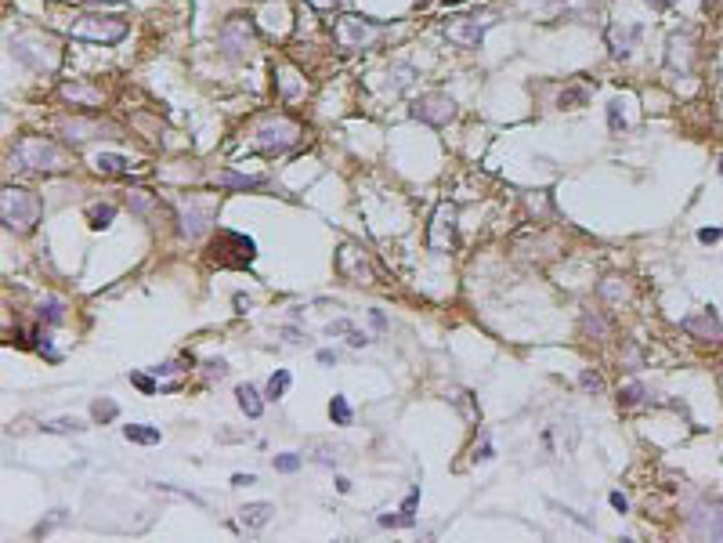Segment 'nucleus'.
<instances>
[{
    "label": "nucleus",
    "mask_w": 723,
    "mask_h": 543,
    "mask_svg": "<svg viewBox=\"0 0 723 543\" xmlns=\"http://www.w3.org/2000/svg\"><path fill=\"white\" fill-rule=\"evenodd\" d=\"M0 214H4L8 228L26 232V228H33L40 221V196L29 192V189H15V185H8L4 196H0Z\"/></svg>",
    "instance_id": "obj_1"
},
{
    "label": "nucleus",
    "mask_w": 723,
    "mask_h": 543,
    "mask_svg": "<svg viewBox=\"0 0 723 543\" xmlns=\"http://www.w3.org/2000/svg\"><path fill=\"white\" fill-rule=\"evenodd\" d=\"M210 258H214V265H221V268H246V265H253V258H257V243L250 236H243V232L221 228Z\"/></svg>",
    "instance_id": "obj_2"
},
{
    "label": "nucleus",
    "mask_w": 723,
    "mask_h": 543,
    "mask_svg": "<svg viewBox=\"0 0 723 543\" xmlns=\"http://www.w3.org/2000/svg\"><path fill=\"white\" fill-rule=\"evenodd\" d=\"M11 160H18V167H26V171H48V174H55V171H62V153L55 149L51 141H44V138H22L15 145V156Z\"/></svg>",
    "instance_id": "obj_3"
},
{
    "label": "nucleus",
    "mask_w": 723,
    "mask_h": 543,
    "mask_svg": "<svg viewBox=\"0 0 723 543\" xmlns=\"http://www.w3.org/2000/svg\"><path fill=\"white\" fill-rule=\"evenodd\" d=\"M178 211H181V232L188 239H199L214 221V199H181Z\"/></svg>",
    "instance_id": "obj_4"
},
{
    "label": "nucleus",
    "mask_w": 723,
    "mask_h": 543,
    "mask_svg": "<svg viewBox=\"0 0 723 543\" xmlns=\"http://www.w3.org/2000/svg\"><path fill=\"white\" fill-rule=\"evenodd\" d=\"M127 33V22L120 18H80L73 26V36H83V40H101V44H113Z\"/></svg>",
    "instance_id": "obj_5"
},
{
    "label": "nucleus",
    "mask_w": 723,
    "mask_h": 543,
    "mask_svg": "<svg viewBox=\"0 0 723 543\" xmlns=\"http://www.w3.org/2000/svg\"><path fill=\"white\" fill-rule=\"evenodd\" d=\"M413 116L423 120V123H434V127H441V123H449L456 116V101L449 94H427V98H420L416 106H413Z\"/></svg>",
    "instance_id": "obj_6"
},
{
    "label": "nucleus",
    "mask_w": 723,
    "mask_h": 543,
    "mask_svg": "<svg viewBox=\"0 0 723 543\" xmlns=\"http://www.w3.org/2000/svg\"><path fill=\"white\" fill-rule=\"evenodd\" d=\"M488 26H492V18H481L478 22V15H466V18H456L452 26H445V33H449V40H456L459 48H478L485 40Z\"/></svg>",
    "instance_id": "obj_7"
},
{
    "label": "nucleus",
    "mask_w": 723,
    "mask_h": 543,
    "mask_svg": "<svg viewBox=\"0 0 723 543\" xmlns=\"http://www.w3.org/2000/svg\"><path fill=\"white\" fill-rule=\"evenodd\" d=\"M253 44V29L243 22V18H231V22L221 26V48L228 58H243Z\"/></svg>",
    "instance_id": "obj_8"
},
{
    "label": "nucleus",
    "mask_w": 723,
    "mask_h": 543,
    "mask_svg": "<svg viewBox=\"0 0 723 543\" xmlns=\"http://www.w3.org/2000/svg\"><path fill=\"white\" fill-rule=\"evenodd\" d=\"M293 141H296V123H289V120L264 123V127L257 131V145H261V149H275V153H282V149H289Z\"/></svg>",
    "instance_id": "obj_9"
},
{
    "label": "nucleus",
    "mask_w": 723,
    "mask_h": 543,
    "mask_svg": "<svg viewBox=\"0 0 723 543\" xmlns=\"http://www.w3.org/2000/svg\"><path fill=\"white\" fill-rule=\"evenodd\" d=\"M691 533L709 536V540H723V507H698L691 514Z\"/></svg>",
    "instance_id": "obj_10"
},
{
    "label": "nucleus",
    "mask_w": 723,
    "mask_h": 543,
    "mask_svg": "<svg viewBox=\"0 0 723 543\" xmlns=\"http://www.w3.org/2000/svg\"><path fill=\"white\" fill-rule=\"evenodd\" d=\"M456 236H452V211L449 206H441V211L434 214V228H431V246L438 250V254H445V250H452Z\"/></svg>",
    "instance_id": "obj_11"
},
{
    "label": "nucleus",
    "mask_w": 723,
    "mask_h": 543,
    "mask_svg": "<svg viewBox=\"0 0 723 543\" xmlns=\"http://www.w3.org/2000/svg\"><path fill=\"white\" fill-rule=\"evenodd\" d=\"M684 326L691 330V333H698V337H720L723 333V326H720V319L713 316V311L706 308L701 316H691V319H684Z\"/></svg>",
    "instance_id": "obj_12"
},
{
    "label": "nucleus",
    "mask_w": 723,
    "mask_h": 543,
    "mask_svg": "<svg viewBox=\"0 0 723 543\" xmlns=\"http://www.w3.org/2000/svg\"><path fill=\"white\" fill-rule=\"evenodd\" d=\"M271 514H275L271 504H246V507H239V521H243L246 529H261V526H268Z\"/></svg>",
    "instance_id": "obj_13"
},
{
    "label": "nucleus",
    "mask_w": 723,
    "mask_h": 543,
    "mask_svg": "<svg viewBox=\"0 0 723 543\" xmlns=\"http://www.w3.org/2000/svg\"><path fill=\"white\" fill-rule=\"evenodd\" d=\"M62 131H66V138H73V141H87V138H94L101 127L94 120H66L62 123Z\"/></svg>",
    "instance_id": "obj_14"
},
{
    "label": "nucleus",
    "mask_w": 723,
    "mask_h": 543,
    "mask_svg": "<svg viewBox=\"0 0 723 543\" xmlns=\"http://www.w3.org/2000/svg\"><path fill=\"white\" fill-rule=\"evenodd\" d=\"M236 395H239V406H243L246 416H253V421H257V416L264 413V402H261V395H257V388H253V384H243Z\"/></svg>",
    "instance_id": "obj_15"
},
{
    "label": "nucleus",
    "mask_w": 723,
    "mask_h": 543,
    "mask_svg": "<svg viewBox=\"0 0 723 543\" xmlns=\"http://www.w3.org/2000/svg\"><path fill=\"white\" fill-rule=\"evenodd\" d=\"M608 36H611V55H615V58H626V55H629V44H633L636 36H640V26H629L626 33L611 29Z\"/></svg>",
    "instance_id": "obj_16"
},
{
    "label": "nucleus",
    "mask_w": 723,
    "mask_h": 543,
    "mask_svg": "<svg viewBox=\"0 0 723 543\" xmlns=\"http://www.w3.org/2000/svg\"><path fill=\"white\" fill-rule=\"evenodd\" d=\"M123 435L131 438V442H141V446H156L159 442V428H148V424H127Z\"/></svg>",
    "instance_id": "obj_17"
},
{
    "label": "nucleus",
    "mask_w": 723,
    "mask_h": 543,
    "mask_svg": "<svg viewBox=\"0 0 723 543\" xmlns=\"http://www.w3.org/2000/svg\"><path fill=\"white\" fill-rule=\"evenodd\" d=\"M217 185H224V189H261V178H246V174H236V171H221V174H217Z\"/></svg>",
    "instance_id": "obj_18"
},
{
    "label": "nucleus",
    "mask_w": 723,
    "mask_h": 543,
    "mask_svg": "<svg viewBox=\"0 0 723 543\" xmlns=\"http://www.w3.org/2000/svg\"><path fill=\"white\" fill-rule=\"evenodd\" d=\"M94 167H98L101 174H123L131 163H127L123 156H116V153H98V156H94Z\"/></svg>",
    "instance_id": "obj_19"
},
{
    "label": "nucleus",
    "mask_w": 723,
    "mask_h": 543,
    "mask_svg": "<svg viewBox=\"0 0 723 543\" xmlns=\"http://www.w3.org/2000/svg\"><path fill=\"white\" fill-rule=\"evenodd\" d=\"M329 416H333V424H351V402L344 399V395H333V402H329Z\"/></svg>",
    "instance_id": "obj_20"
},
{
    "label": "nucleus",
    "mask_w": 723,
    "mask_h": 543,
    "mask_svg": "<svg viewBox=\"0 0 723 543\" xmlns=\"http://www.w3.org/2000/svg\"><path fill=\"white\" fill-rule=\"evenodd\" d=\"M289 381H293L289 373H286V369H279V373H275V377L268 381V395H264V399H282L286 388H289Z\"/></svg>",
    "instance_id": "obj_21"
},
{
    "label": "nucleus",
    "mask_w": 723,
    "mask_h": 543,
    "mask_svg": "<svg viewBox=\"0 0 723 543\" xmlns=\"http://www.w3.org/2000/svg\"><path fill=\"white\" fill-rule=\"evenodd\" d=\"M113 218H116V206H113V203L94 206V211H91V225H94V228H109V225H113Z\"/></svg>",
    "instance_id": "obj_22"
},
{
    "label": "nucleus",
    "mask_w": 723,
    "mask_h": 543,
    "mask_svg": "<svg viewBox=\"0 0 723 543\" xmlns=\"http://www.w3.org/2000/svg\"><path fill=\"white\" fill-rule=\"evenodd\" d=\"M91 413H94V421H116L120 406H116V402H109V399H98V402L91 406Z\"/></svg>",
    "instance_id": "obj_23"
},
{
    "label": "nucleus",
    "mask_w": 723,
    "mask_h": 543,
    "mask_svg": "<svg viewBox=\"0 0 723 543\" xmlns=\"http://www.w3.org/2000/svg\"><path fill=\"white\" fill-rule=\"evenodd\" d=\"M416 521V514H409V511H401V514H380V526L384 529H401V526H413Z\"/></svg>",
    "instance_id": "obj_24"
},
{
    "label": "nucleus",
    "mask_w": 723,
    "mask_h": 543,
    "mask_svg": "<svg viewBox=\"0 0 723 543\" xmlns=\"http://www.w3.org/2000/svg\"><path fill=\"white\" fill-rule=\"evenodd\" d=\"M296 467H301V453H279V456H275V471L293 474Z\"/></svg>",
    "instance_id": "obj_25"
},
{
    "label": "nucleus",
    "mask_w": 723,
    "mask_h": 543,
    "mask_svg": "<svg viewBox=\"0 0 723 543\" xmlns=\"http://www.w3.org/2000/svg\"><path fill=\"white\" fill-rule=\"evenodd\" d=\"M640 399H644V384H636V381L626 384V388L619 391V402H622V406H636Z\"/></svg>",
    "instance_id": "obj_26"
},
{
    "label": "nucleus",
    "mask_w": 723,
    "mask_h": 543,
    "mask_svg": "<svg viewBox=\"0 0 723 543\" xmlns=\"http://www.w3.org/2000/svg\"><path fill=\"white\" fill-rule=\"evenodd\" d=\"M40 319H48V323H62V319H66V311H62V301L40 304Z\"/></svg>",
    "instance_id": "obj_27"
},
{
    "label": "nucleus",
    "mask_w": 723,
    "mask_h": 543,
    "mask_svg": "<svg viewBox=\"0 0 723 543\" xmlns=\"http://www.w3.org/2000/svg\"><path fill=\"white\" fill-rule=\"evenodd\" d=\"M83 428H87V424L69 421V416H66V421H51V424H44V431H83Z\"/></svg>",
    "instance_id": "obj_28"
},
{
    "label": "nucleus",
    "mask_w": 723,
    "mask_h": 543,
    "mask_svg": "<svg viewBox=\"0 0 723 543\" xmlns=\"http://www.w3.org/2000/svg\"><path fill=\"white\" fill-rule=\"evenodd\" d=\"M579 384H582L586 391H601V388H604V384H601V377H597V373H589V369H582V373H579Z\"/></svg>",
    "instance_id": "obj_29"
},
{
    "label": "nucleus",
    "mask_w": 723,
    "mask_h": 543,
    "mask_svg": "<svg viewBox=\"0 0 723 543\" xmlns=\"http://www.w3.org/2000/svg\"><path fill=\"white\" fill-rule=\"evenodd\" d=\"M62 94H66V98H87V101H98V94L87 91V87H62Z\"/></svg>",
    "instance_id": "obj_30"
},
{
    "label": "nucleus",
    "mask_w": 723,
    "mask_h": 543,
    "mask_svg": "<svg viewBox=\"0 0 723 543\" xmlns=\"http://www.w3.org/2000/svg\"><path fill=\"white\" fill-rule=\"evenodd\" d=\"M131 381L145 391V395H156V384H152V377H145V373H131Z\"/></svg>",
    "instance_id": "obj_31"
},
{
    "label": "nucleus",
    "mask_w": 723,
    "mask_h": 543,
    "mask_svg": "<svg viewBox=\"0 0 723 543\" xmlns=\"http://www.w3.org/2000/svg\"><path fill=\"white\" fill-rule=\"evenodd\" d=\"M608 120H611V127L619 131V127H626V120H622V113H619V101H611V109H608Z\"/></svg>",
    "instance_id": "obj_32"
},
{
    "label": "nucleus",
    "mask_w": 723,
    "mask_h": 543,
    "mask_svg": "<svg viewBox=\"0 0 723 543\" xmlns=\"http://www.w3.org/2000/svg\"><path fill=\"white\" fill-rule=\"evenodd\" d=\"M206 373H210V377H224L228 366H224L221 359H210V362H206Z\"/></svg>",
    "instance_id": "obj_33"
},
{
    "label": "nucleus",
    "mask_w": 723,
    "mask_h": 543,
    "mask_svg": "<svg viewBox=\"0 0 723 543\" xmlns=\"http://www.w3.org/2000/svg\"><path fill=\"white\" fill-rule=\"evenodd\" d=\"M348 341H351V348H366V344H369V337H366L362 330H351V337H348Z\"/></svg>",
    "instance_id": "obj_34"
},
{
    "label": "nucleus",
    "mask_w": 723,
    "mask_h": 543,
    "mask_svg": "<svg viewBox=\"0 0 723 543\" xmlns=\"http://www.w3.org/2000/svg\"><path fill=\"white\" fill-rule=\"evenodd\" d=\"M416 504H420V489H413V493L406 496V504H401V511H409V514H413V511H416Z\"/></svg>",
    "instance_id": "obj_35"
},
{
    "label": "nucleus",
    "mask_w": 723,
    "mask_h": 543,
    "mask_svg": "<svg viewBox=\"0 0 723 543\" xmlns=\"http://www.w3.org/2000/svg\"><path fill=\"white\" fill-rule=\"evenodd\" d=\"M253 482H257L253 474H243V471H239V474H231V486H253Z\"/></svg>",
    "instance_id": "obj_36"
},
{
    "label": "nucleus",
    "mask_w": 723,
    "mask_h": 543,
    "mask_svg": "<svg viewBox=\"0 0 723 543\" xmlns=\"http://www.w3.org/2000/svg\"><path fill=\"white\" fill-rule=\"evenodd\" d=\"M611 507H615V511H626V507H629V500H626L622 493H611Z\"/></svg>",
    "instance_id": "obj_37"
},
{
    "label": "nucleus",
    "mask_w": 723,
    "mask_h": 543,
    "mask_svg": "<svg viewBox=\"0 0 723 543\" xmlns=\"http://www.w3.org/2000/svg\"><path fill=\"white\" fill-rule=\"evenodd\" d=\"M351 330H355V326L344 323V319H340V323H329V337H333V333H351Z\"/></svg>",
    "instance_id": "obj_38"
},
{
    "label": "nucleus",
    "mask_w": 723,
    "mask_h": 543,
    "mask_svg": "<svg viewBox=\"0 0 723 543\" xmlns=\"http://www.w3.org/2000/svg\"><path fill=\"white\" fill-rule=\"evenodd\" d=\"M698 239H701V243H716V239H720V232H716V228H701Z\"/></svg>",
    "instance_id": "obj_39"
},
{
    "label": "nucleus",
    "mask_w": 723,
    "mask_h": 543,
    "mask_svg": "<svg viewBox=\"0 0 723 543\" xmlns=\"http://www.w3.org/2000/svg\"><path fill=\"white\" fill-rule=\"evenodd\" d=\"M564 101H586V91H568V94H561V106Z\"/></svg>",
    "instance_id": "obj_40"
},
{
    "label": "nucleus",
    "mask_w": 723,
    "mask_h": 543,
    "mask_svg": "<svg viewBox=\"0 0 723 543\" xmlns=\"http://www.w3.org/2000/svg\"><path fill=\"white\" fill-rule=\"evenodd\" d=\"M318 362H326V366H333V362H336V351L322 348V351H318Z\"/></svg>",
    "instance_id": "obj_41"
},
{
    "label": "nucleus",
    "mask_w": 723,
    "mask_h": 543,
    "mask_svg": "<svg viewBox=\"0 0 723 543\" xmlns=\"http://www.w3.org/2000/svg\"><path fill=\"white\" fill-rule=\"evenodd\" d=\"M474 456H478V460H492V456H496V453H492V446H488V442H485V446H481V449H478Z\"/></svg>",
    "instance_id": "obj_42"
},
{
    "label": "nucleus",
    "mask_w": 723,
    "mask_h": 543,
    "mask_svg": "<svg viewBox=\"0 0 723 543\" xmlns=\"http://www.w3.org/2000/svg\"><path fill=\"white\" fill-rule=\"evenodd\" d=\"M647 4H651V8H658V11H666V8L673 4V0H647Z\"/></svg>",
    "instance_id": "obj_43"
},
{
    "label": "nucleus",
    "mask_w": 723,
    "mask_h": 543,
    "mask_svg": "<svg viewBox=\"0 0 723 543\" xmlns=\"http://www.w3.org/2000/svg\"><path fill=\"white\" fill-rule=\"evenodd\" d=\"M236 308H239V311H246V308H250V297H243V294H236Z\"/></svg>",
    "instance_id": "obj_44"
},
{
    "label": "nucleus",
    "mask_w": 723,
    "mask_h": 543,
    "mask_svg": "<svg viewBox=\"0 0 723 543\" xmlns=\"http://www.w3.org/2000/svg\"><path fill=\"white\" fill-rule=\"evenodd\" d=\"M445 4H463V0H445Z\"/></svg>",
    "instance_id": "obj_45"
},
{
    "label": "nucleus",
    "mask_w": 723,
    "mask_h": 543,
    "mask_svg": "<svg viewBox=\"0 0 723 543\" xmlns=\"http://www.w3.org/2000/svg\"><path fill=\"white\" fill-rule=\"evenodd\" d=\"M720 174H723V163H720Z\"/></svg>",
    "instance_id": "obj_46"
}]
</instances>
